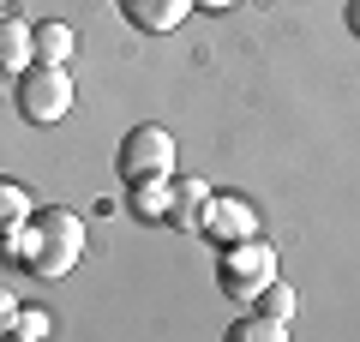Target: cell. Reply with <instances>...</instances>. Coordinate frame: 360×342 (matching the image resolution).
<instances>
[{
  "label": "cell",
  "mask_w": 360,
  "mask_h": 342,
  "mask_svg": "<svg viewBox=\"0 0 360 342\" xmlns=\"http://www.w3.org/2000/svg\"><path fill=\"white\" fill-rule=\"evenodd\" d=\"M13 336L42 342V336H49V312H30V306H18V318H13Z\"/></svg>",
  "instance_id": "obj_14"
},
{
  "label": "cell",
  "mask_w": 360,
  "mask_h": 342,
  "mask_svg": "<svg viewBox=\"0 0 360 342\" xmlns=\"http://www.w3.org/2000/svg\"><path fill=\"white\" fill-rule=\"evenodd\" d=\"M18 114H25L30 127H54L72 114V72L66 66H25L18 72Z\"/></svg>",
  "instance_id": "obj_3"
},
{
  "label": "cell",
  "mask_w": 360,
  "mask_h": 342,
  "mask_svg": "<svg viewBox=\"0 0 360 342\" xmlns=\"http://www.w3.org/2000/svg\"><path fill=\"white\" fill-rule=\"evenodd\" d=\"M30 228H37V258H30L37 277H66L84 258V222H78V210L49 204V210L30 216Z\"/></svg>",
  "instance_id": "obj_1"
},
{
  "label": "cell",
  "mask_w": 360,
  "mask_h": 342,
  "mask_svg": "<svg viewBox=\"0 0 360 342\" xmlns=\"http://www.w3.org/2000/svg\"><path fill=\"white\" fill-rule=\"evenodd\" d=\"M283 336H288V318H270V312H258V306L229 324V342H283Z\"/></svg>",
  "instance_id": "obj_11"
},
{
  "label": "cell",
  "mask_w": 360,
  "mask_h": 342,
  "mask_svg": "<svg viewBox=\"0 0 360 342\" xmlns=\"http://www.w3.org/2000/svg\"><path fill=\"white\" fill-rule=\"evenodd\" d=\"M127 186H132V210H139L144 222H168V210H174V175L127 180Z\"/></svg>",
  "instance_id": "obj_8"
},
{
  "label": "cell",
  "mask_w": 360,
  "mask_h": 342,
  "mask_svg": "<svg viewBox=\"0 0 360 342\" xmlns=\"http://www.w3.org/2000/svg\"><path fill=\"white\" fill-rule=\"evenodd\" d=\"M0 78H6V72H0Z\"/></svg>",
  "instance_id": "obj_18"
},
{
  "label": "cell",
  "mask_w": 360,
  "mask_h": 342,
  "mask_svg": "<svg viewBox=\"0 0 360 342\" xmlns=\"http://www.w3.org/2000/svg\"><path fill=\"white\" fill-rule=\"evenodd\" d=\"M270 277H276V246H270V241L246 234V241H229V246H222L217 282H222V294H229L234 306H252L258 289H264Z\"/></svg>",
  "instance_id": "obj_2"
},
{
  "label": "cell",
  "mask_w": 360,
  "mask_h": 342,
  "mask_svg": "<svg viewBox=\"0 0 360 342\" xmlns=\"http://www.w3.org/2000/svg\"><path fill=\"white\" fill-rule=\"evenodd\" d=\"M205 204H210V186H205L198 175H180V180H174V210H168V222H180V228H198Z\"/></svg>",
  "instance_id": "obj_10"
},
{
  "label": "cell",
  "mask_w": 360,
  "mask_h": 342,
  "mask_svg": "<svg viewBox=\"0 0 360 342\" xmlns=\"http://www.w3.org/2000/svg\"><path fill=\"white\" fill-rule=\"evenodd\" d=\"M120 18L139 30H150V37H162V30H180L186 25V13H193V0H115Z\"/></svg>",
  "instance_id": "obj_6"
},
{
  "label": "cell",
  "mask_w": 360,
  "mask_h": 342,
  "mask_svg": "<svg viewBox=\"0 0 360 342\" xmlns=\"http://www.w3.org/2000/svg\"><path fill=\"white\" fill-rule=\"evenodd\" d=\"M30 49H37L42 66H66V61H72V25H60V18H42V25L30 30Z\"/></svg>",
  "instance_id": "obj_9"
},
{
  "label": "cell",
  "mask_w": 360,
  "mask_h": 342,
  "mask_svg": "<svg viewBox=\"0 0 360 342\" xmlns=\"http://www.w3.org/2000/svg\"><path fill=\"white\" fill-rule=\"evenodd\" d=\"M13 318H18V300L6 289H0V336H6V330H13Z\"/></svg>",
  "instance_id": "obj_15"
},
{
  "label": "cell",
  "mask_w": 360,
  "mask_h": 342,
  "mask_svg": "<svg viewBox=\"0 0 360 342\" xmlns=\"http://www.w3.org/2000/svg\"><path fill=\"white\" fill-rule=\"evenodd\" d=\"M120 175L127 180H150V175H174V139L162 127H132L120 139Z\"/></svg>",
  "instance_id": "obj_4"
},
{
  "label": "cell",
  "mask_w": 360,
  "mask_h": 342,
  "mask_svg": "<svg viewBox=\"0 0 360 342\" xmlns=\"http://www.w3.org/2000/svg\"><path fill=\"white\" fill-rule=\"evenodd\" d=\"M198 228H205L217 246H229V241L258 234V210H252L246 198H234V192H210V204H205V216H198Z\"/></svg>",
  "instance_id": "obj_5"
},
{
  "label": "cell",
  "mask_w": 360,
  "mask_h": 342,
  "mask_svg": "<svg viewBox=\"0 0 360 342\" xmlns=\"http://www.w3.org/2000/svg\"><path fill=\"white\" fill-rule=\"evenodd\" d=\"M193 6H210V13H222V6H234V0H193Z\"/></svg>",
  "instance_id": "obj_17"
},
{
  "label": "cell",
  "mask_w": 360,
  "mask_h": 342,
  "mask_svg": "<svg viewBox=\"0 0 360 342\" xmlns=\"http://www.w3.org/2000/svg\"><path fill=\"white\" fill-rule=\"evenodd\" d=\"M348 30L360 37V0H348Z\"/></svg>",
  "instance_id": "obj_16"
},
{
  "label": "cell",
  "mask_w": 360,
  "mask_h": 342,
  "mask_svg": "<svg viewBox=\"0 0 360 342\" xmlns=\"http://www.w3.org/2000/svg\"><path fill=\"white\" fill-rule=\"evenodd\" d=\"M25 66H37V49H30V25L18 13L0 18V72H25Z\"/></svg>",
  "instance_id": "obj_7"
},
{
  "label": "cell",
  "mask_w": 360,
  "mask_h": 342,
  "mask_svg": "<svg viewBox=\"0 0 360 342\" xmlns=\"http://www.w3.org/2000/svg\"><path fill=\"white\" fill-rule=\"evenodd\" d=\"M30 216H37V198H30L18 180L0 175V234H6V228H18V222H30Z\"/></svg>",
  "instance_id": "obj_12"
},
{
  "label": "cell",
  "mask_w": 360,
  "mask_h": 342,
  "mask_svg": "<svg viewBox=\"0 0 360 342\" xmlns=\"http://www.w3.org/2000/svg\"><path fill=\"white\" fill-rule=\"evenodd\" d=\"M252 306H258V312H270V318H295V289H288L283 277H270L264 289H258Z\"/></svg>",
  "instance_id": "obj_13"
}]
</instances>
